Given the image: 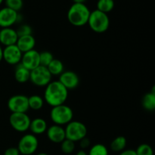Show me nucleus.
Listing matches in <instances>:
<instances>
[{"mask_svg":"<svg viewBox=\"0 0 155 155\" xmlns=\"http://www.w3.org/2000/svg\"><path fill=\"white\" fill-rule=\"evenodd\" d=\"M68 97V90L58 81H51L45 86L44 101L52 107L64 104Z\"/></svg>","mask_w":155,"mask_h":155,"instance_id":"nucleus-1","label":"nucleus"},{"mask_svg":"<svg viewBox=\"0 0 155 155\" xmlns=\"http://www.w3.org/2000/svg\"><path fill=\"white\" fill-rule=\"evenodd\" d=\"M91 11L86 4L73 3L68 9L67 18L71 25L74 27H83L89 21Z\"/></svg>","mask_w":155,"mask_h":155,"instance_id":"nucleus-2","label":"nucleus"},{"mask_svg":"<svg viewBox=\"0 0 155 155\" xmlns=\"http://www.w3.org/2000/svg\"><path fill=\"white\" fill-rule=\"evenodd\" d=\"M87 24L95 33H103L107 31L110 27V19L107 14L95 9L91 12Z\"/></svg>","mask_w":155,"mask_h":155,"instance_id":"nucleus-3","label":"nucleus"},{"mask_svg":"<svg viewBox=\"0 0 155 155\" xmlns=\"http://www.w3.org/2000/svg\"><path fill=\"white\" fill-rule=\"evenodd\" d=\"M50 118L54 124L58 126H66L74 118V112L72 108L67 104L52 107L50 111Z\"/></svg>","mask_w":155,"mask_h":155,"instance_id":"nucleus-4","label":"nucleus"},{"mask_svg":"<svg viewBox=\"0 0 155 155\" xmlns=\"http://www.w3.org/2000/svg\"><path fill=\"white\" fill-rule=\"evenodd\" d=\"M66 139L73 142H80L87 136V127L82 122L72 120L67 124L64 128Z\"/></svg>","mask_w":155,"mask_h":155,"instance_id":"nucleus-5","label":"nucleus"},{"mask_svg":"<svg viewBox=\"0 0 155 155\" xmlns=\"http://www.w3.org/2000/svg\"><path fill=\"white\" fill-rule=\"evenodd\" d=\"M39 141L37 137L32 133L24 135L20 139L18 145V149L22 155H32L37 151Z\"/></svg>","mask_w":155,"mask_h":155,"instance_id":"nucleus-6","label":"nucleus"},{"mask_svg":"<svg viewBox=\"0 0 155 155\" xmlns=\"http://www.w3.org/2000/svg\"><path fill=\"white\" fill-rule=\"evenodd\" d=\"M52 76L46 67L39 65L30 71V80L33 85L39 87H45L51 81Z\"/></svg>","mask_w":155,"mask_h":155,"instance_id":"nucleus-7","label":"nucleus"},{"mask_svg":"<svg viewBox=\"0 0 155 155\" xmlns=\"http://www.w3.org/2000/svg\"><path fill=\"white\" fill-rule=\"evenodd\" d=\"M31 119L27 113H12L9 117L11 127L17 132L24 133L29 130Z\"/></svg>","mask_w":155,"mask_h":155,"instance_id":"nucleus-8","label":"nucleus"},{"mask_svg":"<svg viewBox=\"0 0 155 155\" xmlns=\"http://www.w3.org/2000/svg\"><path fill=\"white\" fill-rule=\"evenodd\" d=\"M7 106L12 113H27L30 110L28 97L25 95H13L8 101Z\"/></svg>","mask_w":155,"mask_h":155,"instance_id":"nucleus-9","label":"nucleus"},{"mask_svg":"<svg viewBox=\"0 0 155 155\" xmlns=\"http://www.w3.org/2000/svg\"><path fill=\"white\" fill-rule=\"evenodd\" d=\"M21 20V15L18 12L4 7L0 9V27L8 28L12 27L14 24L20 22Z\"/></svg>","mask_w":155,"mask_h":155,"instance_id":"nucleus-10","label":"nucleus"},{"mask_svg":"<svg viewBox=\"0 0 155 155\" xmlns=\"http://www.w3.org/2000/svg\"><path fill=\"white\" fill-rule=\"evenodd\" d=\"M23 53L16 45L5 46L3 48L2 60L10 65H18L21 63Z\"/></svg>","mask_w":155,"mask_h":155,"instance_id":"nucleus-11","label":"nucleus"},{"mask_svg":"<svg viewBox=\"0 0 155 155\" xmlns=\"http://www.w3.org/2000/svg\"><path fill=\"white\" fill-rule=\"evenodd\" d=\"M20 64L30 71H33L40 65L39 52L36 50L33 49L23 53L22 58Z\"/></svg>","mask_w":155,"mask_h":155,"instance_id":"nucleus-12","label":"nucleus"},{"mask_svg":"<svg viewBox=\"0 0 155 155\" xmlns=\"http://www.w3.org/2000/svg\"><path fill=\"white\" fill-rule=\"evenodd\" d=\"M58 81L68 89L73 90L76 89L80 84V78L77 75V73L72 71H64L60 76H59Z\"/></svg>","mask_w":155,"mask_h":155,"instance_id":"nucleus-13","label":"nucleus"},{"mask_svg":"<svg viewBox=\"0 0 155 155\" xmlns=\"http://www.w3.org/2000/svg\"><path fill=\"white\" fill-rule=\"evenodd\" d=\"M45 133H46L48 140L51 141L53 143L61 144L66 139L64 128L61 126L53 124L48 127Z\"/></svg>","mask_w":155,"mask_h":155,"instance_id":"nucleus-14","label":"nucleus"},{"mask_svg":"<svg viewBox=\"0 0 155 155\" xmlns=\"http://www.w3.org/2000/svg\"><path fill=\"white\" fill-rule=\"evenodd\" d=\"M18 39V33L16 30L8 27V28H2L0 30V45L5 46L16 45Z\"/></svg>","mask_w":155,"mask_h":155,"instance_id":"nucleus-15","label":"nucleus"},{"mask_svg":"<svg viewBox=\"0 0 155 155\" xmlns=\"http://www.w3.org/2000/svg\"><path fill=\"white\" fill-rule=\"evenodd\" d=\"M16 45L22 53L27 52L30 50L34 49L36 45V39L33 35L20 36L17 41Z\"/></svg>","mask_w":155,"mask_h":155,"instance_id":"nucleus-16","label":"nucleus"},{"mask_svg":"<svg viewBox=\"0 0 155 155\" xmlns=\"http://www.w3.org/2000/svg\"><path fill=\"white\" fill-rule=\"evenodd\" d=\"M47 129H48V124L43 118L36 117L30 121L29 130H30L32 134L35 136L44 134L46 132Z\"/></svg>","mask_w":155,"mask_h":155,"instance_id":"nucleus-17","label":"nucleus"},{"mask_svg":"<svg viewBox=\"0 0 155 155\" xmlns=\"http://www.w3.org/2000/svg\"><path fill=\"white\" fill-rule=\"evenodd\" d=\"M30 71L24 68L22 64L17 65L15 71V78L19 83H25L30 80Z\"/></svg>","mask_w":155,"mask_h":155,"instance_id":"nucleus-18","label":"nucleus"},{"mask_svg":"<svg viewBox=\"0 0 155 155\" xmlns=\"http://www.w3.org/2000/svg\"><path fill=\"white\" fill-rule=\"evenodd\" d=\"M142 105L148 111H154L155 109V92L154 87L150 92L145 94L142 100Z\"/></svg>","mask_w":155,"mask_h":155,"instance_id":"nucleus-19","label":"nucleus"},{"mask_svg":"<svg viewBox=\"0 0 155 155\" xmlns=\"http://www.w3.org/2000/svg\"><path fill=\"white\" fill-rule=\"evenodd\" d=\"M47 68L51 76H60L64 71V65L63 62L56 58L53 59Z\"/></svg>","mask_w":155,"mask_h":155,"instance_id":"nucleus-20","label":"nucleus"},{"mask_svg":"<svg viewBox=\"0 0 155 155\" xmlns=\"http://www.w3.org/2000/svg\"><path fill=\"white\" fill-rule=\"evenodd\" d=\"M127 144V141L126 137H124V136H120L115 138V139L110 142V148L111 151H114V152L120 153L126 149Z\"/></svg>","mask_w":155,"mask_h":155,"instance_id":"nucleus-21","label":"nucleus"},{"mask_svg":"<svg viewBox=\"0 0 155 155\" xmlns=\"http://www.w3.org/2000/svg\"><path fill=\"white\" fill-rule=\"evenodd\" d=\"M44 99L39 95H33L28 97L29 108L33 110H39L44 105Z\"/></svg>","mask_w":155,"mask_h":155,"instance_id":"nucleus-22","label":"nucleus"},{"mask_svg":"<svg viewBox=\"0 0 155 155\" xmlns=\"http://www.w3.org/2000/svg\"><path fill=\"white\" fill-rule=\"evenodd\" d=\"M114 0H98L97 2V10L108 14L114 8Z\"/></svg>","mask_w":155,"mask_h":155,"instance_id":"nucleus-23","label":"nucleus"},{"mask_svg":"<svg viewBox=\"0 0 155 155\" xmlns=\"http://www.w3.org/2000/svg\"><path fill=\"white\" fill-rule=\"evenodd\" d=\"M88 155H109V151L105 145L98 143L91 147Z\"/></svg>","mask_w":155,"mask_h":155,"instance_id":"nucleus-24","label":"nucleus"},{"mask_svg":"<svg viewBox=\"0 0 155 155\" xmlns=\"http://www.w3.org/2000/svg\"><path fill=\"white\" fill-rule=\"evenodd\" d=\"M76 148L75 142L73 141L65 139L63 142L61 143V150L62 152L65 154H71L74 151Z\"/></svg>","mask_w":155,"mask_h":155,"instance_id":"nucleus-25","label":"nucleus"},{"mask_svg":"<svg viewBox=\"0 0 155 155\" xmlns=\"http://www.w3.org/2000/svg\"><path fill=\"white\" fill-rule=\"evenodd\" d=\"M54 58V56L50 51H44L42 52H39V62H40L41 66L47 68Z\"/></svg>","mask_w":155,"mask_h":155,"instance_id":"nucleus-26","label":"nucleus"},{"mask_svg":"<svg viewBox=\"0 0 155 155\" xmlns=\"http://www.w3.org/2000/svg\"><path fill=\"white\" fill-rule=\"evenodd\" d=\"M4 2L5 3V7L9 8L17 12L21 11L24 6L23 0H5Z\"/></svg>","mask_w":155,"mask_h":155,"instance_id":"nucleus-27","label":"nucleus"},{"mask_svg":"<svg viewBox=\"0 0 155 155\" xmlns=\"http://www.w3.org/2000/svg\"><path fill=\"white\" fill-rule=\"evenodd\" d=\"M135 151L136 155H154L152 148L148 144H141Z\"/></svg>","mask_w":155,"mask_h":155,"instance_id":"nucleus-28","label":"nucleus"},{"mask_svg":"<svg viewBox=\"0 0 155 155\" xmlns=\"http://www.w3.org/2000/svg\"><path fill=\"white\" fill-rule=\"evenodd\" d=\"M17 33H18V37L24 36H28V35H32L33 33V29L28 24H21L19 27L16 30Z\"/></svg>","mask_w":155,"mask_h":155,"instance_id":"nucleus-29","label":"nucleus"},{"mask_svg":"<svg viewBox=\"0 0 155 155\" xmlns=\"http://www.w3.org/2000/svg\"><path fill=\"white\" fill-rule=\"evenodd\" d=\"M80 146L82 148V150H85L90 146V140L87 138V136L83 138V139L80 141Z\"/></svg>","mask_w":155,"mask_h":155,"instance_id":"nucleus-30","label":"nucleus"},{"mask_svg":"<svg viewBox=\"0 0 155 155\" xmlns=\"http://www.w3.org/2000/svg\"><path fill=\"white\" fill-rule=\"evenodd\" d=\"M19 151H18V148H15V147H11V148H7V149L5 151L4 154L3 155H20Z\"/></svg>","mask_w":155,"mask_h":155,"instance_id":"nucleus-31","label":"nucleus"},{"mask_svg":"<svg viewBox=\"0 0 155 155\" xmlns=\"http://www.w3.org/2000/svg\"><path fill=\"white\" fill-rule=\"evenodd\" d=\"M119 155H136V153L133 149H125L120 152Z\"/></svg>","mask_w":155,"mask_h":155,"instance_id":"nucleus-32","label":"nucleus"},{"mask_svg":"<svg viewBox=\"0 0 155 155\" xmlns=\"http://www.w3.org/2000/svg\"><path fill=\"white\" fill-rule=\"evenodd\" d=\"M75 155H88V153L86 152V151H84V150H80V151H77V153H76Z\"/></svg>","mask_w":155,"mask_h":155,"instance_id":"nucleus-33","label":"nucleus"},{"mask_svg":"<svg viewBox=\"0 0 155 155\" xmlns=\"http://www.w3.org/2000/svg\"><path fill=\"white\" fill-rule=\"evenodd\" d=\"M74 3H82V4H85L86 0H72Z\"/></svg>","mask_w":155,"mask_h":155,"instance_id":"nucleus-34","label":"nucleus"},{"mask_svg":"<svg viewBox=\"0 0 155 155\" xmlns=\"http://www.w3.org/2000/svg\"><path fill=\"white\" fill-rule=\"evenodd\" d=\"M2 54H3V48L0 45V62L2 61Z\"/></svg>","mask_w":155,"mask_h":155,"instance_id":"nucleus-35","label":"nucleus"},{"mask_svg":"<svg viewBox=\"0 0 155 155\" xmlns=\"http://www.w3.org/2000/svg\"><path fill=\"white\" fill-rule=\"evenodd\" d=\"M36 155H48V154H46V153L41 152V153H39V154H37Z\"/></svg>","mask_w":155,"mask_h":155,"instance_id":"nucleus-36","label":"nucleus"},{"mask_svg":"<svg viewBox=\"0 0 155 155\" xmlns=\"http://www.w3.org/2000/svg\"><path fill=\"white\" fill-rule=\"evenodd\" d=\"M4 1H5V0H0V5H1L2 4L3 2H4Z\"/></svg>","mask_w":155,"mask_h":155,"instance_id":"nucleus-37","label":"nucleus"}]
</instances>
